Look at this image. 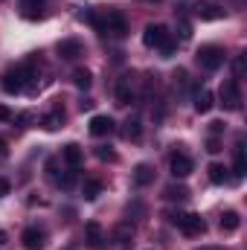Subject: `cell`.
<instances>
[{
	"mask_svg": "<svg viewBox=\"0 0 247 250\" xmlns=\"http://www.w3.org/2000/svg\"><path fill=\"white\" fill-rule=\"evenodd\" d=\"M29 73H32V67H29V64L9 67V70L0 76V87H3V93H9V96L21 93V90H23V84H26V76H29Z\"/></svg>",
	"mask_w": 247,
	"mask_h": 250,
	"instance_id": "6da1fadb",
	"label": "cell"
},
{
	"mask_svg": "<svg viewBox=\"0 0 247 250\" xmlns=\"http://www.w3.org/2000/svg\"><path fill=\"white\" fill-rule=\"evenodd\" d=\"M195 62L201 64L204 70L215 73L218 67H224V62H227V53H224L218 44H201V47H198V53H195Z\"/></svg>",
	"mask_w": 247,
	"mask_h": 250,
	"instance_id": "7a4b0ae2",
	"label": "cell"
},
{
	"mask_svg": "<svg viewBox=\"0 0 247 250\" xmlns=\"http://www.w3.org/2000/svg\"><path fill=\"white\" fill-rule=\"evenodd\" d=\"M169 221H172L178 230H184L186 236H201V233L206 230V221H204L198 212H172Z\"/></svg>",
	"mask_w": 247,
	"mask_h": 250,
	"instance_id": "3957f363",
	"label": "cell"
},
{
	"mask_svg": "<svg viewBox=\"0 0 247 250\" xmlns=\"http://www.w3.org/2000/svg\"><path fill=\"white\" fill-rule=\"evenodd\" d=\"M218 99H221V108L224 111H242V90H239V82L230 79L221 84L218 90Z\"/></svg>",
	"mask_w": 247,
	"mask_h": 250,
	"instance_id": "277c9868",
	"label": "cell"
},
{
	"mask_svg": "<svg viewBox=\"0 0 247 250\" xmlns=\"http://www.w3.org/2000/svg\"><path fill=\"white\" fill-rule=\"evenodd\" d=\"M192 9H195V18H201V21H221L227 15V9L215 0H198Z\"/></svg>",
	"mask_w": 247,
	"mask_h": 250,
	"instance_id": "5b68a950",
	"label": "cell"
},
{
	"mask_svg": "<svg viewBox=\"0 0 247 250\" xmlns=\"http://www.w3.org/2000/svg\"><path fill=\"white\" fill-rule=\"evenodd\" d=\"M105 35H114V38H125L128 35V21H125L123 12L111 9L105 15Z\"/></svg>",
	"mask_w": 247,
	"mask_h": 250,
	"instance_id": "8992f818",
	"label": "cell"
},
{
	"mask_svg": "<svg viewBox=\"0 0 247 250\" xmlns=\"http://www.w3.org/2000/svg\"><path fill=\"white\" fill-rule=\"evenodd\" d=\"M169 29L163 26V23H148L145 29H143V44L145 47H163L166 41H169Z\"/></svg>",
	"mask_w": 247,
	"mask_h": 250,
	"instance_id": "52a82bcc",
	"label": "cell"
},
{
	"mask_svg": "<svg viewBox=\"0 0 247 250\" xmlns=\"http://www.w3.org/2000/svg\"><path fill=\"white\" fill-rule=\"evenodd\" d=\"M84 239H87L90 250H105V230H102L99 221H87L84 224Z\"/></svg>",
	"mask_w": 247,
	"mask_h": 250,
	"instance_id": "ba28073f",
	"label": "cell"
},
{
	"mask_svg": "<svg viewBox=\"0 0 247 250\" xmlns=\"http://www.w3.org/2000/svg\"><path fill=\"white\" fill-rule=\"evenodd\" d=\"M212 105H215L212 90H206V87H195V90H192V108H195L198 114H209Z\"/></svg>",
	"mask_w": 247,
	"mask_h": 250,
	"instance_id": "9c48e42d",
	"label": "cell"
},
{
	"mask_svg": "<svg viewBox=\"0 0 247 250\" xmlns=\"http://www.w3.org/2000/svg\"><path fill=\"white\" fill-rule=\"evenodd\" d=\"M44 242H47V233H44L41 227H26V230H23V236H21L23 250H41V248H44Z\"/></svg>",
	"mask_w": 247,
	"mask_h": 250,
	"instance_id": "30bf717a",
	"label": "cell"
},
{
	"mask_svg": "<svg viewBox=\"0 0 247 250\" xmlns=\"http://www.w3.org/2000/svg\"><path fill=\"white\" fill-rule=\"evenodd\" d=\"M38 123H41V128H44V131H59V128L64 125V108H62V102H56V105H53V108H50V111H47Z\"/></svg>",
	"mask_w": 247,
	"mask_h": 250,
	"instance_id": "8fae6325",
	"label": "cell"
},
{
	"mask_svg": "<svg viewBox=\"0 0 247 250\" xmlns=\"http://www.w3.org/2000/svg\"><path fill=\"white\" fill-rule=\"evenodd\" d=\"M169 169H172V175H175V178H186V175H192L195 163H192V157H186L184 151H175V154H172V160H169Z\"/></svg>",
	"mask_w": 247,
	"mask_h": 250,
	"instance_id": "7c38bea8",
	"label": "cell"
},
{
	"mask_svg": "<svg viewBox=\"0 0 247 250\" xmlns=\"http://www.w3.org/2000/svg\"><path fill=\"white\" fill-rule=\"evenodd\" d=\"M59 56H62L64 62H76L82 53H84V47H82V41L79 38H64V41H59Z\"/></svg>",
	"mask_w": 247,
	"mask_h": 250,
	"instance_id": "4fadbf2b",
	"label": "cell"
},
{
	"mask_svg": "<svg viewBox=\"0 0 247 250\" xmlns=\"http://www.w3.org/2000/svg\"><path fill=\"white\" fill-rule=\"evenodd\" d=\"M131 99H134V76L125 73L117 82V105H131Z\"/></svg>",
	"mask_w": 247,
	"mask_h": 250,
	"instance_id": "5bb4252c",
	"label": "cell"
},
{
	"mask_svg": "<svg viewBox=\"0 0 247 250\" xmlns=\"http://www.w3.org/2000/svg\"><path fill=\"white\" fill-rule=\"evenodd\" d=\"M114 242H117V248L120 250H131V245H134V224H128V221L117 224V230H114Z\"/></svg>",
	"mask_w": 247,
	"mask_h": 250,
	"instance_id": "9a60e30c",
	"label": "cell"
},
{
	"mask_svg": "<svg viewBox=\"0 0 247 250\" xmlns=\"http://www.w3.org/2000/svg\"><path fill=\"white\" fill-rule=\"evenodd\" d=\"M62 160L70 166V169H79V166H82V160H84L82 146H79V143H67V146L62 148Z\"/></svg>",
	"mask_w": 247,
	"mask_h": 250,
	"instance_id": "2e32d148",
	"label": "cell"
},
{
	"mask_svg": "<svg viewBox=\"0 0 247 250\" xmlns=\"http://www.w3.org/2000/svg\"><path fill=\"white\" fill-rule=\"evenodd\" d=\"M90 134L93 137H108V134H114V120L111 117H105V114H96L93 120H90Z\"/></svg>",
	"mask_w": 247,
	"mask_h": 250,
	"instance_id": "e0dca14e",
	"label": "cell"
},
{
	"mask_svg": "<svg viewBox=\"0 0 247 250\" xmlns=\"http://www.w3.org/2000/svg\"><path fill=\"white\" fill-rule=\"evenodd\" d=\"M123 137H125V140H134V143L143 137V123H140V117H137V114H134V117H128V120L123 123Z\"/></svg>",
	"mask_w": 247,
	"mask_h": 250,
	"instance_id": "ac0fdd59",
	"label": "cell"
},
{
	"mask_svg": "<svg viewBox=\"0 0 247 250\" xmlns=\"http://www.w3.org/2000/svg\"><path fill=\"white\" fill-rule=\"evenodd\" d=\"M154 181V166L151 163H140L134 169V187H148Z\"/></svg>",
	"mask_w": 247,
	"mask_h": 250,
	"instance_id": "d6986e66",
	"label": "cell"
},
{
	"mask_svg": "<svg viewBox=\"0 0 247 250\" xmlns=\"http://www.w3.org/2000/svg\"><path fill=\"white\" fill-rule=\"evenodd\" d=\"M44 3H47V0H21V15H23L26 21H35V18H41Z\"/></svg>",
	"mask_w": 247,
	"mask_h": 250,
	"instance_id": "ffe728a7",
	"label": "cell"
},
{
	"mask_svg": "<svg viewBox=\"0 0 247 250\" xmlns=\"http://www.w3.org/2000/svg\"><path fill=\"white\" fill-rule=\"evenodd\" d=\"M82 195H84V201H96V198L102 195V181H99V178H84Z\"/></svg>",
	"mask_w": 247,
	"mask_h": 250,
	"instance_id": "44dd1931",
	"label": "cell"
},
{
	"mask_svg": "<svg viewBox=\"0 0 247 250\" xmlns=\"http://www.w3.org/2000/svg\"><path fill=\"white\" fill-rule=\"evenodd\" d=\"M239 224H242V218H239L236 209H227V212L221 215V230H224V233H236Z\"/></svg>",
	"mask_w": 247,
	"mask_h": 250,
	"instance_id": "7402d4cb",
	"label": "cell"
},
{
	"mask_svg": "<svg viewBox=\"0 0 247 250\" xmlns=\"http://www.w3.org/2000/svg\"><path fill=\"white\" fill-rule=\"evenodd\" d=\"M245 172H247L245 146H242V140H239V146H236V163H233V175H236V178H245Z\"/></svg>",
	"mask_w": 247,
	"mask_h": 250,
	"instance_id": "603a6c76",
	"label": "cell"
},
{
	"mask_svg": "<svg viewBox=\"0 0 247 250\" xmlns=\"http://www.w3.org/2000/svg\"><path fill=\"white\" fill-rule=\"evenodd\" d=\"M163 195H166V201H186L189 198V189L184 184H172V187L163 189Z\"/></svg>",
	"mask_w": 247,
	"mask_h": 250,
	"instance_id": "cb8c5ba5",
	"label": "cell"
},
{
	"mask_svg": "<svg viewBox=\"0 0 247 250\" xmlns=\"http://www.w3.org/2000/svg\"><path fill=\"white\" fill-rule=\"evenodd\" d=\"M90 82H93V76H90V70H84V67H79V70H73V84H76L79 90H87V87H90Z\"/></svg>",
	"mask_w": 247,
	"mask_h": 250,
	"instance_id": "d4e9b609",
	"label": "cell"
},
{
	"mask_svg": "<svg viewBox=\"0 0 247 250\" xmlns=\"http://www.w3.org/2000/svg\"><path fill=\"white\" fill-rule=\"evenodd\" d=\"M209 181L221 187V184H227V181H230V175H227V169H224L221 163H212V166H209Z\"/></svg>",
	"mask_w": 247,
	"mask_h": 250,
	"instance_id": "484cf974",
	"label": "cell"
},
{
	"mask_svg": "<svg viewBox=\"0 0 247 250\" xmlns=\"http://www.w3.org/2000/svg\"><path fill=\"white\" fill-rule=\"evenodd\" d=\"M56 187H62V189H73V187H76V169H70V172H64L62 178L56 181Z\"/></svg>",
	"mask_w": 247,
	"mask_h": 250,
	"instance_id": "4316f807",
	"label": "cell"
},
{
	"mask_svg": "<svg viewBox=\"0 0 247 250\" xmlns=\"http://www.w3.org/2000/svg\"><path fill=\"white\" fill-rule=\"evenodd\" d=\"M96 157H99V160H108V163H114V160H117V151H114L111 146H99V148H96Z\"/></svg>",
	"mask_w": 247,
	"mask_h": 250,
	"instance_id": "83f0119b",
	"label": "cell"
},
{
	"mask_svg": "<svg viewBox=\"0 0 247 250\" xmlns=\"http://www.w3.org/2000/svg\"><path fill=\"white\" fill-rule=\"evenodd\" d=\"M172 79H175V82H172V84H175V90H184V87H186V79H189V76H186V70H178Z\"/></svg>",
	"mask_w": 247,
	"mask_h": 250,
	"instance_id": "f1b7e54d",
	"label": "cell"
},
{
	"mask_svg": "<svg viewBox=\"0 0 247 250\" xmlns=\"http://www.w3.org/2000/svg\"><path fill=\"white\" fill-rule=\"evenodd\" d=\"M29 123H35V114H32V111H23V114H18V125H21V128H26Z\"/></svg>",
	"mask_w": 247,
	"mask_h": 250,
	"instance_id": "f546056e",
	"label": "cell"
},
{
	"mask_svg": "<svg viewBox=\"0 0 247 250\" xmlns=\"http://www.w3.org/2000/svg\"><path fill=\"white\" fill-rule=\"evenodd\" d=\"M178 35H181V41H189V35H192V26H189L186 21H181V23H178Z\"/></svg>",
	"mask_w": 247,
	"mask_h": 250,
	"instance_id": "4dcf8cb0",
	"label": "cell"
},
{
	"mask_svg": "<svg viewBox=\"0 0 247 250\" xmlns=\"http://www.w3.org/2000/svg\"><path fill=\"white\" fill-rule=\"evenodd\" d=\"M206 151H209V154H218V151H221V143H218V137H209V140H206Z\"/></svg>",
	"mask_w": 247,
	"mask_h": 250,
	"instance_id": "1f68e13d",
	"label": "cell"
},
{
	"mask_svg": "<svg viewBox=\"0 0 247 250\" xmlns=\"http://www.w3.org/2000/svg\"><path fill=\"white\" fill-rule=\"evenodd\" d=\"M47 175H50V181H53V184L59 181V172H56V160H47Z\"/></svg>",
	"mask_w": 247,
	"mask_h": 250,
	"instance_id": "d6a6232c",
	"label": "cell"
},
{
	"mask_svg": "<svg viewBox=\"0 0 247 250\" xmlns=\"http://www.w3.org/2000/svg\"><path fill=\"white\" fill-rule=\"evenodd\" d=\"M221 131H224V123H221V120H215V123H209V134H212V137H218Z\"/></svg>",
	"mask_w": 247,
	"mask_h": 250,
	"instance_id": "836d02e7",
	"label": "cell"
},
{
	"mask_svg": "<svg viewBox=\"0 0 247 250\" xmlns=\"http://www.w3.org/2000/svg\"><path fill=\"white\" fill-rule=\"evenodd\" d=\"M242 76H245V59L239 56V59H236V79H242Z\"/></svg>",
	"mask_w": 247,
	"mask_h": 250,
	"instance_id": "e575fe53",
	"label": "cell"
},
{
	"mask_svg": "<svg viewBox=\"0 0 247 250\" xmlns=\"http://www.w3.org/2000/svg\"><path fill=\"white\" fill-rule=\"evenodd\" d=\"M6 120H12V111L6 105H0V123H6Z\"/></svg>",
	"mask_w": 247,
	"mask_h": 250,
	"instance_id": "d590c367",
	"label": "cell"
},
{
	"mask_svg": "<svg viewBox=\"0 0 247 250\" xmlns=\"http://www.w3.org/2000/svg\"><path fill=\"white\" fill-rule=\"evenodd\" d=\"M79 108H82V111H90V108H93V99H82Z\"/></svg>",
	"mask_w": 247,
	"mask_h": 250,
	"instance_id": "8d00e7d4",
	"label": "cell"
},
{
	"mask_svg": "<svg viewBox=\"0 0 247 250\" xmlns=\"http://www.w3.org/2000/svg\"><path fill=\"white\" fill-rule=\"evenodd\" d=\"M6 192H9V184H6V181L0 178V195H6Z\"/></svg>",
	"mask_w": 247,
	"mask_h": 250,
	"instance_id": "74e56055",
	"label": "cell"
},
{
	"mask_svg": "<svg viewBox=\"0 0 247 250\" xmlns=\"http://www.w3.org/2000/svg\"><path fill=\"white\" fill-rule=\"evenodd\" d=\"M3 154H6V143L0 140V157H3Z\"/></svg>",
	"mask_w": 247,
	"mask_h": 250,
	"instance_id": "f35d334b",
	"label": "cell"
},
{
	"mask_svg": "<svg viewBox=\"0 0 247 250\" xmlns=\"http://www.w3.org/2000/svg\"><path fill=\"white\" fill-rule=\"evenodd\" d=\"M3 242H6V233H3V230H0V245H3Z\"/></svg>",
	"mask_w": 247,
	"mask_h": 250,
	"instance_id": "ab89813d",
	"label": "cell"
},
{
	"mask_svg": "<svg viewBox=\"0 0 247 250\" xmlns=\"http://www.w3.org/2000/svg\"><path fill=\"white\" fill-rule=\"evenodd\" d=\"M145 3H157V0H145Z\"/></svg>",
	"mask_w": 247,
	"mask_h": 250,
	"instance_id": "60d3db41",
	"label": "cell"
}]
</instances>
